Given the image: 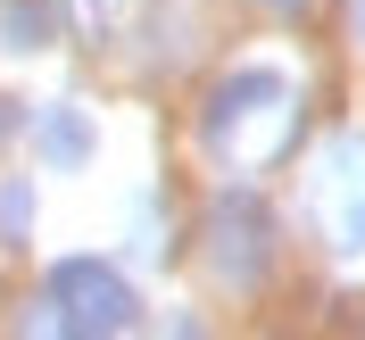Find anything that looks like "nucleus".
I'll list each match as a JSON object with an SVG mask.
<instances>
[{"instance_id":"6e6552de","label":"nucleus","mask_w":365,"mask_h":340,"mask_svg":"<svg viewBox=\"0 0 365 340\" xmlns=\"http://www.w3.org/2000/svg\"><path fill=\"white\" fill-rule=\"evenodd\" d=\"M9 133H17V100H0V141H9Z\"/></svg>"},{"instance_id":"9d476101","label":"nucleus","mask_w":365,"mask_h":340,"mask_svg":"<svg viewBox=\"0 0 365 340\" xmlns=\"http://www.w3.org/2000/svg\"><path fill=\"white\" fill-rule=\"evenodd\" d=\"M274 9H299V0H274Z\"/></svg>"},{"instance_id":"7ed1b4c3","label":"nucleus","mask_w":365,"mask_h":340,"mask_svg":"<svg viewBox=\"0 0 365 340\" xmlns=\"http://www.w3.org/2000/svg\"><path fill=\"white\" fill-rule=\"evenodd\" d=\"M316 200H324V225H332V249L357 257L365 249V133H341L332 150H324Z\"/></svg>"},{"instance_id":"423d86ee","label":"nucleus","mask_w":365,"mask_h":340,"mask_svg":"<svg viewBox=\"0 0 365 340\" xmlns=\"http://www.w3.org/2000/svg\"><path fill=\"white\" fill-rule=\"evenodd\" d=\"M0 42L9 50H42L50 42V0H0Z\"/></svg>"},{"instance_id":"0eeeda50","label":"nucleus","mask_w":365,"mask_h":340,"mask_svg":"<svg viewBox=\"0 0 365 340\" xmlns=\"http://www.w3.org/2000/svg\"><path fill=\"white\" fill-rule=\"evenodd\" d=\"M25 216H34V191L25 182H0V232H25Z\"/></svg>"},{"instance_id":"f03ea898","label":"nucleus","mask_w":365,"mask_h":340,"mask_svg":"<svg viewBox=\"0 0 365 340\" xmlns=\"http://www.w3.org/2000/svg\"><path fill=\"white\" fill-rule=\"evenodd\" d=\"M207 232H216V274H225L232 291H257L274 266V216L250 200V191H232V200H216V216H207Z\"/></svg>"},{"instance_id":"1a4fd4ad","label":"nucleus","mask_w":365,"mask_h":340,"mask_svg":"<svg viewBox=\"0 0 365 340\" xmlns=\"http://www.w3.org/2000/svg\"><path fill=\"white\" fill-rule=\"evenodd\" d=\"M349 9H357V34H365V0H349Z\"/></svg>"},{"instance_id":"f257e3e1","label":"nucleus","mask_w":365,"mask_h":340,"mask_svg":"<svg viewBox=\"0 0 365 340\" xmlns=\"http://www.w3.org/2000/svg\"><path fill=\"white\" fill-rule=\"evenodd\" d=\"M50 307H58V332H125L133 324V291L116 282L100 257H67V266L50 274Z\"/></svg>"},{"instance_id":"20e7f679","label":"nucleus","mask_w":365,"mask_h":340,"mask_svg":"<svg viewBox=\"0 0 365 340\" xmlns=\"http://www.w3.org/2000/svg\"><path fill=\"white\" fill-rule=\"evenodd\" d=\"M257 108H282V75H274V67L225 75V83H216V100H207V141L225 150V133L241 125V116H257Z\"/></svg>"},{"instance_id":"39448f33","label":"nucleus","mask_w":365,"mask_h":340,"mask_svg":"<svg viewBox=\"0 0 365 340\" xmlns=\"http://www.w3.org/2000/svg\"><path fill=\"white\" fill-rule=\"evenodd\" d=\"M42 158H50V166H83V158H91L83 108H50V116H42Z\"/></svg>"}]
</instances>
